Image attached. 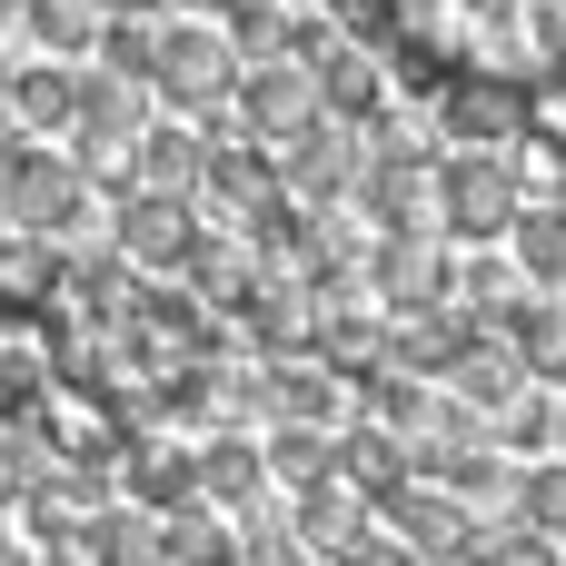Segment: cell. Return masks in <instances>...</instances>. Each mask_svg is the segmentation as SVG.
Returning a JSON list of instances; mask_svg holds the SVG:
<instances>
[{"mask_svg": "<svg viewBox=\"0 0 566 566\" xmlns=\"http://www.w3.org/2000/svg\"><path fill=\"white\" fill-rule=\"evenodd\" d=\"M179 10H199V20H209V10H229V0H179Z\"/></svg>", "mask_w": 566, "mask_h": 566, "instance_id": "836d02e7", "label": "cell"}, {"mask_svg": "<svg viewBox=\"0 0 566 566\" xmlns=\"http://www.w3.org/2000/svg\"><path fill=\"white\" fill-rule=\"evenodd\" d=\"M358 199H368V219H378L388 239H428V229H438V159H428L418 139H388V149H368Z\"/></svg>", "mask_w": 566, "mask_h": 566, "instance_id": "277c9868", "label": "cell"}, {"mask_svg": "<svg viewBox=\"0 0 566 566\" xmlns=\"http://www.w3.org/2000/svg\"><path fill=\"white\" fill-rule=\"evenodd\" d=\"M338 438L328 428H269V448H259V478H279L289 497H308V488H328L338 478V458H328Z\"/></svg>", "mask_w": 566, "mask_h": 566, "instance_id": "cb8c5ba5", "label": "cell"}, {"mask_svg": "<svg viewBox=\"0 0 566 566\" xmlns=\"http://www.w3.org/2000/svg\"><path fill=\"white\" fill-rule=\"evenodd\" d=\"M239 90H249V139L279 159L289 139H308L328 109H318V90H308V70L298 60H259V70H239Z\"/></svg>", "mask_w": 566, "mask_h": 566, "instance_id": "8fae6325", "label": "cell"}, {"mask_svg": "<svg viewBox=\"0 0 566 566\" xmlns=\"http://www.w3.org/2000/svg\"><path fill=\"white\" fill-rule=\"evenodd\" d=\"M199 169H209V139H189V129H139V149H129V179L139 189H159V199H199Z\"/></svg>", "mask_w": 566, "mask_h": 566, "instance_id": "d6986e66", "label": "cell"}, {"mask_svg": "<svg viewBox=\"0 0 566 566\" xmlns=\"http://www.w3.org/2000/svg\"><path fill=\"white\" fill-rule=\"evenodd\" d=\"M438 129L468 139V159H507L527 139V99L517 90H488V80H458V90H438Z\"/></svg>", "mask_w": 566, "mask_h": 566, "instance_id": "7c38bea8", "label": "cell"}, {"mask_svg": "<svg viewBox=\"0 0 566 566\" xmlns=\"http://www.w3.org/2000/svg\"><path fill=\"white\" fill-rule=\"evenodd\" d=\"M199 497V458L179 448V438H129V458H119V507H139V517H169V507H189Z\"/></svg>", "mask_w": 566, "mask_h": 566, "instance_id": "9a60e30c", "label": "cell"}, {"mask_svg": "<svg viewBox=\"0 0 566 566\" xmlns=\"http://www.w3.org/2000/svg\"><path fill=\"white\" fill-rule=\"evenodd\" d=\"M229 527H239V566H308V547H298V527H289L279 507H239Z\"/></svg>", "mask_w": 566, "mask_h": 566, "instance_id": "4316f807", "label": "cell"}, {"mask_svg": "<svg viewBox=\"0 0 566 566\" xmlns=\"http://www.w3.org/2000/svg\"><path fill=\"white\" fill-rule=\"evenodd\" d=\"M60 269L50 239H0V308H60Z\"/></svg>", "mask_w": 566, "mask_h": 566, "instance_id": "484cf974", "label": "cell"}, {"mask_svg": "<svg viewBox=\"0 0 566 566\" xmlns=\"http://www.w3.org/2000/svg\"><path fill=\"white\" fill-rule=\"evenodd\" d=\"M378 50L398 60L408 90H566V0H378Z\"/></svg>", "mask_w": 566, "mask_h": 566, "instance_id": "6da1fadb", "label": "cell"}, {"mask_svg": "<svg viewBox=\"0 0 566 566\" xmlns=\"http://www.w3.org/2000/svg\"><path fill=\"white\" fill-rule=\"evenodd\" d=\"M149 50H159V20H99V70L149 80Z\"/></svg>", "mask_w": 566, "mask_h": 566, "instance_id": "f1b7e54d", "label": "cell"}, {"mask_svg": "<svg viewBox=\"0 0 566 566\" xmlns=\"http://www.w3.org/2000/svg\"><path fill=\"white\" fill-rule=\"evenodd\" d=\"M189 249H199V199H159V189H129L119 199V259L139 279H159V269L179 279Z\"/></svg>", "mask_w": 566, "mask_h": 566, "instance_id": "ba28073f", "label": "cell"}, {"mask_svg": "<svg viewBox=\"0 0 566 566\" xmlns=\"http://www.w3.org/2000/svg\"><path fill=\"white\" fill-rule=\"evenodd\" d=\"M289 527H298V547H308V557H348V547H368V537H378V507H368V497H348V488H338V478H328V488H308V497H289Z\"/></svg>", "mask_w": 566, "mask_h": 566, "instance_id": "2e32d148", "label": "cell"}, {"mask_svg": "<svg viewBox=\"0 0 566 566\" xmlns=\"http://www.w3.org/2000/svg\"><path fill=\"white\" fill-rule=\"evenodd\" d=\"M20 20H30V40H50V50H90V30H99L90 0H30Z\"/></svg>", "mask_w": 566, "mask_h": 566, "instance_id": "f546056e", "label": "cell"}, {"mask_svg": "<svg viewBox=\"0 0 566 566\" xmlns=\"http://www.w3.org/2000/svg\"><path fill=\"white\" fill-rule=\"evenodd\" d=\"M517 179H507V159H438V229H458V239H507L517 229Z\"/></svg>", "mask_w": 566, "mask_h": 566, "instance_id": "5b68a950", "label": "cell"}, {"mask_svg": "<svg viewBox=\"0 0 566 566\" xmlns=\"http://www.w3.org/2000/svg\"><path fill=\"white\" fill-rule=\"evenodd\" d=\"M557 566H566V547H557Z\"/></svg>", "mask_w": 566, "mask_h": 566, "instance_id": "60d3db41", "label": "cell"}, {"mask_svg": "<svg viewBox=\"0 0 566 566\" xmlns=\"http://www.w3.org/2000/svg\"><path fill=\"white\" fill-rule=\"evenodd\" d=\"M507 348H517V368L537 388H566V298H527L507 318Z\"/></svg>", "mask_w": 566, "mask_h": 566, "instance_id": "d4e9b609", "label": "cell"}, {"mask_svg": "<svg viewBox=\"0 0 566 566\" xmlns=\"http://www.w3.org/2000/svg\"><path fill=\"white\" fill-rule=\"evenodd\" d=\"M10 149H20V139H0V169H10Z\"/></svg>", "mask_w": 566, "mask_h": 566, "instance_id": "8d00e7d4", "label": "cell"}, {"mask_svg": "<svg viewBox=\"0 0 566 566\" xmlns=\"http://www.w3.org/2000/svg\"><path fill=\"white\" fill-rule=\"evenodd\" d=\"M80 209H90V169L80 159H60V149H10V169H0V219H10V239H70L80 229Z\"/></svg>", "mask_w": 566, "mask_h": 566, "instance_id": "3957f363", "label": "cell"}, {"mask_svg": "<svg viewBox=\"0 0 566 566\" xmlns=\"http://www.w3.org/2000/svg\"><path fill=\"white\" fill-rule=\"evenodd\" d=\"M149 99L189 109V119H219L239 99V50L219 20H159V50H149Z\"/></svg>", "mask_w": 566, "mask_h": 566, "instance_id": "7a4b0ae2", "label": "cell"}, {"mask_svg": "<svg viewBox=\"0 0 566 566\" xmlns=\"http://www.w3.org/2000/svg\"><path fill=\"white\" fill-rule=\"evenodd\" d=\"M547 438H557V408H547V398H517V408L488 428V448H547Z\"/></svg>", "mask_w": 566, "mask_h": 566, "instance_id": "1f68e13d", "label": "cell"}, {"mask_svg": "<svg viewBox=\"0 0 566 566\" xmlns=\"http://www.w3.org/2000/svg\"><path fill=\"white\" fill-rule=\"evenodd\" d=\"M348 398H358V388H348L328 358H269V368H259V408H269L279 428H328V438H338V428H348Z\"/></svg>", "mask_w": 566, "mask_h": 566, "instance_id": "30bf717a", "label": "cell"}, {"mask_svg": "<svg viewBox=\"0 0 566 566\" xmlns=\"http://www.w3.org/2000/svg\"><path fill=\"white\" fill-rule=\"evenodd\" d=\"M507 269H517L527 289H566V199L517 209V229H507Z\"/></svg>", "mask_w": 566, "mask_h": 566, "instance_id": "7402d4cb", "label": "cell"}, {"mask_svg": "<svg viewBox=\"0 0 566 566\" xmlns=\"http://www.w3.org/2000/svg\"><path fill=\"white\" fill-rule=\"evenodd\" d=\"M517 527H537L547 547H566V468H527L517 478Z\"/></svg>", "mask_w": 566, "mask_h": 566, "instance_id": "83f0119b", "label": "cell"}, {"mask_svg": "<svg viewBox=\"0 0 566 566\" xmlns=\"http://www.w3.org/2000/svg\"><path fill=\"white\" fill-rule=\"evenodd\" d=\"M468 566H557V547L537 537V527H478V547H468Z\"/></svg>", "mask_w": 566, "mask_h": 566, "instance_id": "4dcf8cb0", "label": "cell"}, {"mask_svg": "<svg viewBox=\"0 0 566 566\" xmlns=\"http://www.w3.org/2000/svg\"><path fill=\"white\" fill-rule=\"evenodd\" d=\"M557 448H566V408H557Z\"/></svg>", "mask_w": 566, "mask_h": 566, "instance_id": "74e56055", "label": "cell"}, {"mask_svg": "<svg viewBox=\"0 0 566 566\" xmlns=\"http://www.w3.org/2000/svg\"><path fill=\"white\" fill-rule=\"evenodd\" d=\"M358 169H368L358 129L318 119L308 139H289V149H279V199H289V209H338V199L358 189Z\"/></svg>", "mask_w": 566, "mask_h": 566, "instance_id": "52a82bcc", "label": "cell"}, {"mask_svg": "<svg viewBox=\"0 0 566 566\" xmlns=\"http://www.w3.org/2000/svg\"><path fill=\"white\" fill-rule=\"evenodd\" d=\"M189 458H199V507H219V517L259 507V488H269V478H259V448H249L239 428H219V438H209V448H189Z\"/></svg>", "mask_w": 566, "mask_h": 566, "instance_id": "ffe728a7", "label": "cell"}, {"mask_svg": "<svg viewBox=\"0 0 566 566\" xmlns=\"http://www.w3.org/2000/svg\"><path fill=\"white\" fill-rule=\"evenodd\" d=\"M378 527H388V547L408 566H468V547H478V517L458 497H438V488H398L378 507Z\"/></svg>", "mask_w": 566, "mask_h": 566, "instance_id": "8992f818", "label": "cell"}, {"mask_svg": "<svg viewBox=\"0 0 566 566\" xmlns=\"http://www.w3.org/2000/svg\"><path fill=\"white\" fill-rule=\"evenodd\" d=\"M438 378H448V408H468L478 428H488V418H507V408L527 398V368H517V348H507V338H468Z\"/></svg>", "mask_w": 566, "mask_h": 566, "instance_id": "5bb4252c", "label": "cell"}, {"mask_svg": "<svg viewBox=\"0 0 566 566\" xmlns=\"http://www.w3.org/2000/svg\"><path fill=\"white\" fill-rule=\"evenodd\" d=\"M80 557L90 566H159V517H139V507H90V527H80Z\"/></svg>", "mask_w": 566, "mask_h": 566, "instance_id": "603a6c76", "label": "cell"}, {"mask_svg": "<svg viewBox=\"0 0 566 566\" xmlns=\"http://www.w3.org/2000/svg\"><path fill=\"white\" fill-rule=\"evenodd\" d=\"M159 566H239V527L189 497V507L159 517Z\"/></svg>", "mask_w": 566, "mask_h": 566, "instance_id": "44dd1931", "label": "cell"}, {"mask_svg": "<svg viewBox=\"0 0 566 566\" xmlns=\"http://www.w3.org/2000/svg\"><path fill=\"white\" fill-rule=\"evenodd\" d=\"M328 458H338V488L368 497V507H388V497L408 488V438H388V428H368V418H348Z\"/></svg>", "mask_w": 566, "mask_h": 566, "instance_id": "e0dca14e", "label": "cell"}, {"mask_svg": "<svg viewBox=\"0 0 566 566\" xmlns=\"http://www.w3.org/2000/svg\"><path fill=\"white\" fill-rule=\"evenodd\" d=\"M0 139H20V129H10V109H0Z\"/></svg>", "mask_w": 566, "mask_h": 566, "instance_id": "d590c367", "label": "cell"}, {"mask_svg": "<svg viewBox=\"0 0 566 566\" xmlns=\"http://www.w3.org/2000/svg\"><path fill=\"white\" fill-rule=\"evenodd\" d=\"M80 159H129L139 129H149V80H119V70H80Z\"/></svg>", "mask_w": 566, "mask_h": 566, "instance_id": "9c48e42d", "label": "cell"}, {"mask_svg": "<svg viewBox=\"0 0 566 566\" xmlns=\"http://www.w3.org/2000/svg\"><path fill=\"white\" fill-rule=\"evenodd\" d=\"M279 10H298V0H279Z\"/></svg>", "mask_w": 566, "mask_h": 566, "instance_id": "ab89813d", "label": "cell"}, {"mask_svg": "<svg viewBox=\"0 0 566 566\" xmlns=\"http://www.w3.org/2000/svg\"><path fill=\"white\" fill-rule=\"evenodd\" d=\"M239 328H249V348H269V358H308V348H318V289L259 269V289L239 298Z\"/></svg>", "mask_w": 566, "mask_h": 566, "instance_id": "4fadbf2b", "label": "cell"}, {"mask_svg": "<svg viewBox=\"0 0 566 566\" xmlns=\"http://www.w3.org/2000/svg\"><path fill=\"white\" fill-rule=\"evenodd\" d=\"M0 566H10V537H0Z\"/></svg>", "mask_w": 566, "mask_h": 566, "instance_id": "f35d334b", "label": "cell"}, {"mask_svg": "<svg viewBox=\"0 0 566 566\" xmlns=\"http://www.w3.org/2000/svg\"><path fill=\"white\" fill-rule=\"evenodd\" d=\"M338 566H408V557H398L388 537H368V547H348V557H338Z\"/></svg>", "mask_w": 566, "mask_h": 566, "instance_id": "d6a6232c", "label": "cell"}, {"mask_svg": "<svg viewBox=\"0 0 566 566\" xmlns=\"http://www.w3.org/2000/svg\"><path fill=\"white\" fill-rule=\"evenodd\" d=\"M20 10H30V0H0V20H20Z\"/></svg>", "mask_w": 566, "mask_h": 566, "instance_id": "e575fe53", "label": "cell"}, {"mask_svg": "<svg viewBox=\"0 0 566 566\" xmlns=\"http://www.w3.org/2000/svg\"><path fill=\"white\" fill-rule=\"evenodd\" d=\"M0 109H10V129H70V109H80V70L30 60V70L0 80Z\"/></svg>", "mask_w": 566, "mask_h": 566, "instance_id": "ac0fdd59", "label": "cell"}]
</instances>
